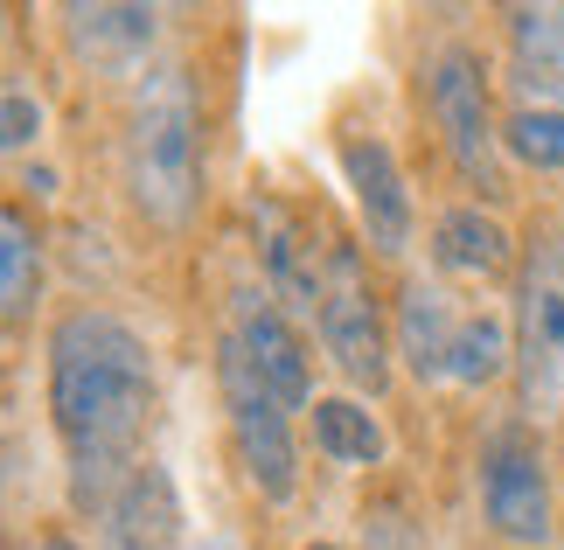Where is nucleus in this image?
I'll return each mask as SVG.
<instances>
[{"mask_svg":"<svg viewBox=\"0 0 564 550\" xmlns=\"http://www.w3.org/2000/svg\"><path fill=\"white\" fill-rule=\"evenodd\" d=\"M50 418L70 446V502L105 516L154 418V356L119 314L77 306L50 327Z\"/></svg>","mask_w":564,"mask_h":550,"instance_id":"1","label":"nucleus"},{"mask_svg":"<svg viewBox=\"0 0 564 550\" xmlns=\"http://www.w3.org/2000/svg\"><path fill=\"white\" fill-rule=\"evenodd\" d=\"M126 188H133V209L161 230H182L203 203V126H195V91L182 71H154L133 91Z\"/></svg>","mask_w":564,"mask_h":550,"instance_id":"2","label":"nucleus"},{"mask_svg":"<svg viewBox=\"0 0 564 550\" xmlns=\"http://www.w3.org/2000/svg\"><path fill=\"white\" fill-rule=\"evenodd\" d=\"M516 384L523 411L551 418L564 405V230H536L516 285Z\"/></svg>","mask_w":564,"mask_h":550,"instance_id":"3","label":"nucleus"},{"mask_svg":"<svg viewBox=\"0 0 564 550\" xmlns=\"http://www.w3.org/2000/svg\"><path fill=\"white\" fill-rule=\"evenodd\" d=\"M321 279H328V293H321V348L335 356V369L349 377L356 390H377L390 384V335H383V314H377V293H370V272H362V251L356 245H335L321 251Z\"/></svg>","mask_w":564,"mask_h":550,"instance_id":"4","label":"nucleus"},{"mask_svg":"<svg viewBox=\"0 0 564 550\" xmlns=\"http://www.w3.org/2000/svg\"><path fill=\"white\" fill-rule=\"evenodd\" d=\"M425 105H432V119H440L446 153L460 161V174L481 182L488 195H502V168H495L502 126L488 112V71L467 42H446V50L425 63Z\"/></svg>","mask_w":564,"mask_h":550,"instance_id":"5","label":"nucleus"},{"mask_svg":"<svg viewBox=\"0 0 564 550\" xmlns=\"http://www.w3.org/2000/svg\"><path fill=\"white\" fill-rule=\"evenodd\" d=\"M224 411H230V439L245 460L251 488L265 502H293L300 488V460H293V432H286V405L258 384V369L245 363V348L224 335Z\"/></svg>","mask_w":564,"mask_h":550,"instance_id":"6","label":"nucleus"},{"mask_svg":"<svg viewBox=\"0 0 564 550\" xmlns=\"http://www.w3.org/2000/svg\"><path fill=\"white\" fill-rule=\"evenodd\" d=\"M481 509L495 522V537L509 543H544L551 537V474L544 446L530 425H495L481 446Z\"/></svg>","mask_w":564,"mask_h":550,"instance_id":"7","label":"nucleus"},{"mask_svg":"<svg viewBox=\"0 0 564 550\" xmlns=\"http://www.w3.org/2000/svg\"><path fill=\"white\" fill-rule=\"evenodd\" d=\"M230 342L245 348V363L258 369V384H265L279 405H286V411H307V398H314L307 342L293 335V314H286L272 293L245 285V293L230 300Z\"/></svg>","mask_w":564,"mask_h":550,"instance_id":"8","label":"nucleus"},{"mask_svg":"<svg viewBox=\"0 0 564 550\" xmlns=\"http://www.w3.org/2000/svg\"><path fill=\"white\" fill-rule=\"evenodd\" d=\"M341 174H349V188H356V216H362L370 251L404 258L411 251V230H419V209H411L398 153H390L377 133H341Z\"/></svg>","mask_w":564,"mask_h":550,"instance_id":"9","label":"nucleus"},{"mask_svg":"<svg viewBox=\"0 0 564 550\" xmlns=\"http://www.w3.org/2000/svg\"><path fill=\"white\" fill-rule=\"evenodd\" d=\"M98 543L105 550H175L182 543V495H175V474L161 460H140L126 474V488L105 502Z\"/></svg>","mask_w":564,"mask_h":550,"instance_id":"10","label":"nucleus"},{"mask_svg":"<svg viewBox=\"0 0 564 550\" xmlns=\"http://www.w3.org/2000/svg\"><path fill=\"white\" fill-rule=\"evenodd\" d=\"M251 230H258V258H265V293L286 306L293 321H321V293H328V279H321L300 224L279 203H251Z\"/></svg>","mask_w":564,"mask_h":550,"instance_id":"11","label":"nucleus"},{"mask_svg":"<svg viewBox=\"0 0 564 550\" xmlns=\"http://www.w3.org/2000/svg\"><path fill=\"white\" fill-rule=\"evenodd\" d=\"M63 29H70V50L98 71H133L147 63V50L161 42V8H126V0H105V8H63Z\"/></svg>","mask_w":564,"mask_h":550,"instance_id":"12","label":"nucleus"},{"mask_svg":"<svg viewBox=\"0 0 564 550\" xmlns=\"http://www.w3.org/2000/svg\"><path fill=\"white\" fill-rule=\"evenodd\" d=\"M453 335H460V314H453L446 285L404 279V293H398V356L411 363L419 384H440L453 369Z\"/></svg>","mask_w":564,"mask_h":550,"instance_id":"13","label":"nucleus"},{"mask_svg":"<svg viewBox=\"0 0 564 550\" xmlns=\"http://www.w3.org/2000/svg\"><path fill=\"white\" fill-rule=\"evenodd\" d=\"M516 35V91L523 105H551L564 91V8H516L509 14Z\"/></svg>","mask_w":564,"mask_h":550,"instance_id":"14","label":"nucleus"},{"mask_svg":"<svg viewBox=\"0 0 564 550\" xmlns=\"http://www.w3.org/2000/svg\"><path fill=\"white\" fill-rule=\"evenodd\" d=\"M432 258H440V272H460V279H495V272H509V230L495 224L488 209H446L440 224H432Z\"/></svg>","mask_w":564,"mask_h":550,"instance_id":"15","label":"nucleus"},{"mask_svg":"<svg viewBox=\"0 0 564 550\" xmlns=\"http://www.w3.org/2000/svg\"><path fill=\"white\" fill-rule=\"evenodd\" d=\"M314 446L328 460H341V467H377L383 460V425L349 398H321L314 405Z\"/></svg>","mask_w":564,"mask_h":550,"instance_id":"16","label":"nucleus"},{"mask_svg":"<svg viewBox=\"0 0 564 550\" xmlns=\"http://www.w3.org/2000/svg\"><path fill=\"white\" fill-rule=\"evenodd\" d=\"M516 363V342H509V321L502 314H460V335H453V384H495L502 369Z\"/></svg>","mask_w":564,"mask_h":550,"instance_id":"17","label":"nucleus"},{"mask_svg":"<svg viewBox=\"0 0 564 550\" xmlns=\"http://www.w3.org/2000/svg\"><path fill=\"white\" fill-rule=\"evenodd\" d=\"M35 285H42V245L29 230V209H8L0 216V306H8V321L29 314Z\"/></svg>","mask_w":564,"mask_h":550,"instance_id":"18","label":"nucleus"},{"mask_svg":"<svg viewBox=\"0 0 564 550\" xmlns=\"http://www.w3.org/2000/svg\"><path fill=\"white\" fill-rule=\"evenodd\" d=\"M502 147L523 168H564V105H516L502 119Z\"/></svg>","mask_w":564,"mask_h":550,"instance_id":"19","label":"nucleus"},{"mask_svg":"<svg viewBox=\"0 0 564 550\" xmlns=\"http://www.w3.org/2000/svg\"><path fill=\"white\" fill-rule=\"evenodd\" d=\"M35 133H42V105L29 91H8V105H0V147H8V153H29Z\"/></svg>","mask_w":564,"mask_h":550,"instance_id":"20","label":"nucleus"},{"mask_svg":"<svg viewBox=\"0 0 564 550\" xmlns=\"http://www.w3.org/2000/svg\"><path fill=\"white\" fill-rule=\"evenodd\" d=\"M21 188H35V195H56V168H29V174H21Z\"/></svg>","mask_w":564,"mask_h":550,"instance_id":"21","label":"nucleus"},{"mask_svg":"<svg viewBox=\"0 0 564 550\" xmlns=\"http://www.w3.org/2000/svg\"><path fill=\"white\" fill-rule=\"evenodd\" d=\"M35 550H84V543H70V537H50V543H35Z\"/></svg>","mask_w":564,"mask_h":550,"instance_id":"22","label":"nucleus"},{"mask_svg":"<svg viewBox=\"0 0 564 550\" xmlns=\"http://www.w3.org/2000/svg\"><path fill=\"white\" fill-rule=\"evenodd\" d=\"M307 550H335V543H307Z\"/></svg>","mask_w":564,"mask_h":550,"instance_id":"23","label":"nucleus"},{"mask_svg":"<svg viewBox=\"0 0 564 550\" xmlns=\"http://www.w3.org/2000/svg\"><path fill=\"white\" fill-rule=\"evenodd\" d=\"M203 550H230V543H203Z\"/></svg>","mask_w":564,"mask_h":550,"instance_id":"24","label":"nucleus"}]
</instances>
